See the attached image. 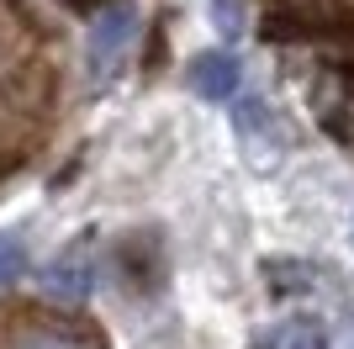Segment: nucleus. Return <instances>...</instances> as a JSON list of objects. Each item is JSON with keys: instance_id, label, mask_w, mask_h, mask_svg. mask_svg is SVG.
Instances as JSON below:
<instances>
[{"instance_id": "obj_6", "label": "nucleus", "mask_w": 354, "mask_h": 349, "mask_svg": "<svg viewBox=\"0 0 354 349\" xmlns=\"http://www.w3.org/2000/svg\"><path fill=\"white\" fill-rule=\"evenodd\" d=\"M27 276V244L16 233H0V286H16Z\"/></svg>"}, {"instance_id": "obj_4", "label": "nucleus", "mask_w": 354, "mask_h": 349, "mask_svg": "<svg viewBox=\"0 0 354 349\" xmlns=\"http://www.w3.org/2000/svg\"><path fill=\"white\" fill-rule=\"evenodd\" d=\"M254 349H328V339L312 318H286V323H275V328H265V339Z\"/></svg>"}, {"instance_id": "obj_3", "label": "nucleus", "mask_w": 354, "mask_h": 349, "mask_svg": "<svg viewBox=\"0 0 354 349\" xmlns=\"http://www.w3.org/2000/svg\"><path fill=\"white\" fill-rule=\"evenodd\" d=\"M185 85L201 101H233L238 85H243V69H238V58L227 48H207V53H196L185 64Z\"/></svg>"}, {"instance_id": "obj_2", "label": "nucleus", "mask_w": 354, "mask_h": 349, "mask_svg": "<svg viewBox=\"0 0 354 349\" xmlns=\"http://www.w3.org/2000/svg\"><path fill=\"white\" fill-rule=\"evenodd\" d=\"M43 291L53 302H85L95 291V249H90V238H74L69 249H59V260L43 270Z\"/></svg>"}, {"instance_id": "obj_5", "label": "nucleus", "mask_w": 354, "mask_h": 349, "mask_svg": "<svg viewBox=\"0 0 354 349\" xmlns=\"http://www.w3.org/2000/svg\"><path fill=\"white\" fill-rule=\"evenodd\" d=\"M11 349H95V344L85 334H74V328H27Z\"/></svg>"}, {"instance_id": "obj_1", "label": "nucleus", "mask_w": 354, "mask_h": 349, "mask_svg": "<svg viewBox=\"0 0 354 349\" xmlns=\"http://www.w3.org/2000/svg\"><path fill=\"white\" fill-rule=\"evenodd\" d=\"M133 32H138V11L133 6H106L95 21H90V37H85V64L95 80H111L122 69V58L133 48Z\"/></svg>"}, {"instance_id": "obj_7", "label": "nucleus", "mask_w": 354, "mask_h": 349, "mask_svg": "<svg viewBox=\"0 0 354 349\" xmlns=\"http://www.w3.org/2000/svg\"><path fill=\"white\" fill-rule=\"evenodd\" d=\"M212 21H217V32L233 37L238 32V0H212Z\"/></svg>"}, {"instance_id": "obj_8", "label": "nucleus", "mask_w": 354, "mask_h": 349, "mask_svg": "<svg viewBox=\"0 0 354 349\" xmlns=\"http://www.w3.org/2000/svg\"><path fill=\"white\" fill-rule=\"evenodd\" d=\"M69 6H90V0H69Z\"/></svg>"}]
</instances>
